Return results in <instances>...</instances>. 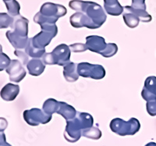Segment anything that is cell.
<instances>
[{
  "instance_id": "obj_1",
  "label": "cell",
  "mask_w": 156,
  "mask_h": 146,
  "mask_svg": "<svg viewBox=\"0 0 156 146\" xmlns=\"http://www.w3.org/2000/svg\"><path fill=\"white\" fill-rule=\"evenodd\" d=\"M70 9L81 12L86 15L92 22L94 29L101 27L106 20V13L99 4L89 1L82 0H71L69 2Z\"/></svg>"
},
{
  "instance_id": "obj_2",
  "label": "cell",
  "mask_w": 156,
  "mask_h": 146,
  "mask_svg": "<svg viewBox=\"0 0 156 146\" xmlns=\"http://www.w3.org/2000/svg\"><path fill=\"white\" fill-rule=\"evenodd\" d=\"M94 119L90 114L77 112L74 119L66 121L64 137L71 143L77 141L82 136V130L93 126Z\"/></svg>"
},
{
  "instance_id": "obj_3",
  "label": "cell",
  "mask_w": 156,
  "mask_h": 146,
  "mask_svg": "<svg viewBox=\"0 0 156 146\" xmlns=\"http://www.w3.org/2000/svg\"><path fill=\"white\" fill-rule=\"evenodd\" d=\"M67 13L65 6L52 2H45L41 6L34 17V21L40 26L45 23H55L57 20Z\"/></svg>"
},
{
  "instance_id": "obj_4",
  "label": "cell",
  "mask_w": 156,
  "mask_h": 146,
  "mask_svg": "<svg viewBox=\"0 0 156 146\" xmlns=\"http://www.w3.org/2000/svg\"><path fill=\"white\" fill-rule=\"evenodd\" d=\"M71 50L66 44H60L53 51L45 53L41 58L45 65H58L64 66L70 62Z\"/></svg>"
},
{
  "instance_id": "obj_5",
  "label": "cell",
  "mask_w": 156,
  "mask_h": 146,
  "mask_svg": "<svg viewBox=\"0 0 156 146\" xmlns=\"http://www.w3.org/2000/svg\"><path fill=\"white\" fill-rule=\"evenodd\" d=\"M110 129L119 136L134 135L140 129V123L136 118H130L125 121L120 118H115L110 122Z\"/></svg>"
},
{
  "instance_id": "obj_6",
  "label": "cell",
  "mask_w": 156,
  "mask_h": 146,
  "mask_svg": "<svg viewBox=\"0 0 156 146\" xmlns=\"http://www.w3.org/2000/svg\"><path fill=\"white\" fill-rule=\"evenodd\" d=\"M41 31L31 37L32 44L37 48L44 49L50 44L52 38L58 34V27L55 23H45L41 25Z\"/></svg>"
},
{
  "instance_id": "obj_7",
  "label": "cell",
  "mask_w": 156,
  "mask_h": 146,
  "mask_svg": "<svg viewBox=\"0 0 156 146\" xmlns=\"http://www.w3.org/2000/svg\"><path fill=\"white\" fill-rule=\"evenodd\" d=\"M77 71L80 77L94 80H101L105 76V69L101 65L91 64L89 62L79 63Z\"/></svg>"
},
{
  "instance_id": "obj_8",
  "label": "cell",
  "mask_w": 156,
  "mask_h": 146,
  "mask_svg": "<svg viewBox=\"0 0 156 146\" xmlns=\"http://www.w3.org/2000/svg\"><path fill=\"white\" fill-rule=\"evenodd\" d=\"M24 120L30 126H38L39 124H46L51 119V115L45 113L43 110L37 108L27 109L23 113Z\"/></svg>"
},
{
  "instance_id": "obj_9",
  "label": "cell",
  "mask_w": 156,
  "mask_h": 146,
  "mask_svg": "<svg viewBox=\"0 0 156 146\" xmlns=\"http://www.w3.org/2000/svg\"><path fill=\"white\" fill-rule=\"evenodd\" d=\"M5 71L9 74V80L15 83L21 81L27 73L20 61L17 59H12L10 65L5 69Z\"/></svg>"
},
{
  "instance_id": "obj_10",
  "label": "cell",
  "mask_w": 156,
  "mask_h": 146,
  "mask_svg": "<svg viewBox=\"0 0 156 146\" xmlns=\"http://www.w3.org/2000/svg\"><path fill=\"white\" fill-rule=\"evenodd\" d=\"M86 45L87 49L90 52H96L100 55L105 52L107 48V44L105 38L101 36L90 35L86 37Z\"/></svg>"
},
{
  "instance_id": "obj_11",
  "label": "cell",
  "mask_w": 156,
  "mask_h": 146,
  "mask_svg": "<svg viewBox=\"0 0 156 146\" xmlns=\"http://www.w3.org/2000/svg\"><path fill=\"white\" fill-rule=\"evenodd\" d=\"M141 96L145 101H156V77L150 76L144 81Z\"/></svg>"
},
{
  "instance_id": "obj_12",
  "label": "cell",
  "mask_w": 156,
  "mask_h": 146,
  "mask_svg": "<svg viewBox=\"0 0 156 146\" xmlns=\"http://www.w3.org/2000/svg\"><path fill=\"white\" fill-rule=\"evenodd\" d=\"M69 22L72 27L75 28H81L85 27L88 29H94L92 22L86 16L84 13L81 12H76L71 15L69 17Z\"/></svg>"
},
{
  "instance_id": "obj_13",
  "label": "cell",
  "mask_w": 156,
  "mask_h": 146,
  "mask_svg": "<svg viewBox=\"0 0 156 146\" xmlns=\"http://www.w3.org/2000/svg\"><path fill=\"white\" fill-rule=\"evenodd\" d=\"M28 23L27 18L23 17L21 15L14 17V21L12 27V31L14 34L24 37H28Z\"/></svg>"
},
{
  "instance_id": "obj_14",
  "label": "cell",
  "mask_w": 156,
  "mask_h": 146,
  "mask_svg": "<svg viewBox=\"0 0 156 146\" xmlns=\"http://www.w3.org/2000/svg\"><path fill=\"white\" fill-rule=\"evenodd\" d=\"M5 35H6V37L9 40V42L11 43V45L16 50L25 49L27 44H28V37L17 35V34L12 32V30H8L7 32L5 33Z\"/></svg>"
},
{
  "instance_id": "obj_15",
  "label": "cell",
  "mask_w": 156,
  "mask_h": 146,
  "mask_svg": "<svg viewBox=\"0 0 156 146\" xmlns=\"http://www.w3.org/2000/svg\"><path fill=\"white\" fill-rule=\"evenodd\" d=\"M20 93V86L9 83L5 84L1 90V98L5 101H13Z\"/></svg>"
},
{
  "instance_id": "obj_16",
  "label": "cell",
  "mask_w": 156,
  "mask_h": 146,
  "mask_svg": "<svg viewBox=\"0 0 156 146\" xmlns=\"http://www.w3.org/2000/svg\"><path fill=\"white\" fill-rule=\"evenodd\" d=\"M56 113L61 115L66 121H69L76 117L77 112L74 107H73L72 105H69L64 101H59V106H58Z\"/></svg>"
},
{
  "instance_id": "obj_17",
  "label": "cell",
  "mask_w": 156,
  "mask_h": 146,
  "mask_svg": "<svg viewBox=\"0 0 156 146\" xmlns=\"http://www.w3.org/2000/svg\"><path fill=\"white\" fill-rule=\"evenodd\" d=\"M104 9L111 16H119L124 11L118 0H104Z\"/></svg>"
},
{
  "instance_id": "obj_18",
  "label": "cell",
  "mask_w": 156,
  "mask_h": 146,
  "mask_svg": "<svg viewBox=\"0 0 156 146\" xmlns=\"http://www.w3.org/2000/svg\"><path fill=\"white\" fill-rule=\"evenodd\" d=\"M78 64L70 62L63 66V76L68 82H75L79 79L80 75L77 71Z\"/></svg>"
},
{
  "instance_id": "obj_19",
  "label": "cell",
  "mask_w": 156,
  "mask_h": 146,
  "mask_svg": "<svg viewBox=\"0 0 156 146\" xmlns=\"http://www.w3.org/2000/svg\"><path fill=\"white\" fill-rule=\"evenodd\" d=\"M28 73L32 76H39L44 72L45 64L41 59H31L27 64Z\"/></svg>"
},
{
  "instance_id": "obj_20",
  "label": "cell",
  "mask_w": 156,
  "mask_h": 146,
  "mask_svg": "<svg viewBox=\"0 0 156 146\" xmlns=\"http://www.w3.org/2000/svg\"><path fill=\"white\" fill-rule=\"evenodd\" d=\"M122 17L125 23L129 28H135L138 26L140 20L138 16L132 12L129 8V5L124 6V11L122 12Z\"/></svg>"
},
{
  "instance_id": "obj_21",
  "label": "cell",
  "mask_w": 156,
  "mask_h": 146,
  "mask_svg": "<svg viewBox=\"0 0 156 146\" xmlns=\"http://www.w3.org/2000/svg\"><path fill=\"white\" fill-rule=\"evenodd\" d=\"M25 51L28 54L29 56L31 57L32 59H40V58H42L43 55L46 53L45 52V48H44V49H40V48H36L32 44L31 37L29 38L28 44H27V47L25 48Z\"/></svg>"
},
{
  "instance_id": "obj_22",
  "label": "cell",
  "mask_w": 156,
  "mask_h": 146,
  "mask_svg": "<svg viewBox=\"0 0 156 146\" xmlns=\"http://www.w3.org/2000/svg\"><path fill=\"white\" fill-rule=\"evenodd\" d=\"M58 106H59V101L54 98H48L43 104L42 110L45 113L52 116V114L57 112Z\"/></svg>"
},
{
  "instance_id": "obj_23",
  "label": "cell",
  "mask_w": 156,
  "mask_h": 146,
  "mask_svg": "<svg viewBox=\"0 0 156 146\" xmlns=\"http://www.w3.org/2000/svg\"><path fill=\"white\" fill-rule=\"evenodd\" d=\"M7 9L9 15H10L12 17H16V16L20 15V5L19 2L16 0H9L6 2H4Z\"/></svg>"
},
{
  "instance_id": "obj_24",
  "label": "cell",
  "mask_w": 156,
  "mask_h": 146,
  "mask_svg": "<svg viewBox=\"0 0 156 146\" xmlns=\"http://www.w3.org/2000/svg\"><path fill=\"white\" fill-rule=\"evenodd\" d=\"M101 131L98 126H91L90 128L82 130V136L93 140H98L101 137Z\"/></svg>"
},
{
  "instance_id": "obj_25",
  "label": "cell",
  "mask_w": 156,
  "mask_h": 146,
  "mask_svg": "<svg viewBox=\"0 0 156 146\" xmlns=\"http://www.w3.org/2000/svg\"><path fill=\"white\" fill-rule=\"evenodd\" d=\"M13 21H14V17L11 16L10 15L5 12L0 13V28L1 29L12 27Z\"/></svg>"
},
{
  "instance_id": "obj_26",
  "label": "cell",
  "mask_w": 156,
  "mask_h": 146,
  "mask_svg": "<svg viewBox=\"0 0 156 146\" xmlns=\"http://www.w3.org/2000/svg\"><path fill=\"white\" fill-rule=\"evenodd\" d=\"M117 52H118V46H117L116 44H115V43H108L106 49L105 50V52L101 54V55L105 57V58H109V57L115 55L117 53Z\"/></svg>"
},
{
  "instance_id": "obj_27",
  "label": "cell",
  "mask_w": 156,
  "mask_h": 146,
  "mask_svg": "<svg viewBox=\"0 0 156 146\" xmlns=\"http://www.w3.org/2000/svg\"><path fill=\"white\" fill-rule=\"evenodd\" d=\"M11 62H12V60L9 59V57L1 51V54H0V70L2 71L4 69H7L8 66L10 65Z\"/></svg>"
},
{
  "instance_id": "obj_28",
  "label": "cell",
  "mask_w": 156,
  "mask_h": 146,
  "mask_svg": "<svg viewBox=\"0 0 156 146\" xmlns=\"http://www.w3.org/2000/svg\"><path fill=\"white\" fill-rule=\"evenodd\" d=\"M14 55L18 57V59L22 62V64L26 65L29 62L30 59H29L28 54L26 52L25 49H20V50H15Z\"/></svg>"
},
{
  "instance_id": "obj_29",
  "label": "cell",
  "mask_w": 156,
  "mask_h": 146,
  "mask_svg": "<svg viewBox=\"0 0 156 146\" xmlns=\"http://www.w3.org/2000/svg\"><path fill=\"white\" fill-rule=\"evenodd\" d=\"M71 52H85L86 50H88L87 48L86 44L83 43H74L73 45H69Z\"/></svg>"
},
{
  "instance_id": "obj_30",
  "label": "cell",
  "mask_w": 156,
  "mask_h": 146,
  "mask_svg": "<svg viewBox=\"0 0 156 146\" xmlns=\"http://www.w3.org/2000/svg\"><path fill=\"white\" fill-rule=\"evenodd\" d=\"M130 6L133 9L146 10L145 0H132V5Z\"/></svg>"
},
{
  "instance_id": "obj_31",
  "label": "cell",
  "mask_w": 156,
  "mask_h": 146,
  "mask_svg": "<svg viewBox=\"0 0 156 146\" xmlns=\"http://www.w3.org/2000/svg\"><path fill=\"white\" fill-rule=\"evenodd\" d=\"M146 109L147 113L151 116H156V101H147L146 104Z\"/></svg>"
},
{
  "instance_id": "obj_32",
  "label": "cell",
  "mask_w": 156,
  "mask_h": 146,
  "mask_svg": "<svg viewBox=\"0 0 156 146\" xmlns=\"http://www.w3.org/2000/svg\"><path fill=\"white\" fill-rule=\"evenodd\" d=\"M0 146H12L9 144V143L6 142L5 141V136L4 134V133H1V137H0Z\"/></svg>"
},
{
  "instance_id": "obj_33",
  "label": "cell",
  "mask_w": 156,
  "mask_h": 146,
  "mask_svg": "<svg viewBox=\"0 0 156 146\" xmlns=\"http://www.w3.org/2000/svg\"><path fill=\"white\" fill-rule=\"evenodd\" d=\"M145 146H156L155 142H149L147 144H145Z\"/></svg>"
},
{
  "instance_id": "obj_34",
  "label": "cell",
  "mask_w": 156,
  "mask_h": 146,
  "mask_svg": "<svg viewBox=\"0 0 156 146\" xmlns=\"http://www.w3.org/2000/svg\"><path fill=\"white\" fill-rule=\"evenodd\" d=\"M4 2H6V1H9V0H3Z\"/></svg>"
}]
</instances>
